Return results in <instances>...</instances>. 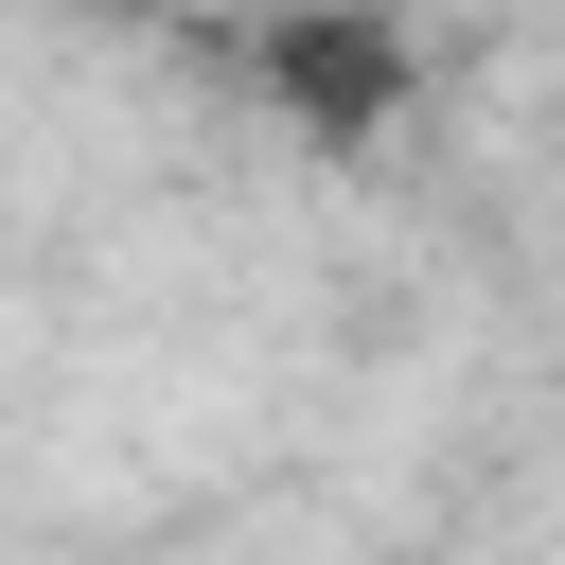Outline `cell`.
I'll return each mask as SVG.
<instances>
[{
    "instance_id": "6da1fadb",
    "label": "cell",
    "mask_w": 565,
    "mask_h": 565,
    "mask_svg": "<svg viewBox=\"0 0 565 565\" xmlns=\"http://www.w3.org/2000/svg\"><path fill=\"white\" fill-rule=\"evenodd\" d=\"M265 88H282V124H300L318 159H353V141H388V106H406V35H388L371 0H300V18L265 35Z\"/></svg>"
}]
</instances>
